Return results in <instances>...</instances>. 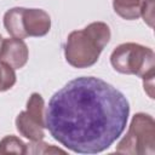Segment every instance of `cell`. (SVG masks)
Here are the masks:
<instances>
[{"label": "cell", "mask_w": 155, "mask_h": 155, "mask_svg": "<svg viewBox=\"0 0 155 155\" xmlns=\"http://www.w3.org/2000/svg\"><path fill=\"white\" fill-rule=\"evenodd\" d=\"M130 103L113 85L96 76L70 80L48 101L46 128L54 140L76 154H98L122 134Z\"/></svg>", "instance_id": "6da1fadb"}, {"label": "cell", "mask_w": 155, "mask_h": 155, "mask_svg": "<svg viewBox=\"0 0 155 155\" xmlns=\"http://www.w3.org/2000/svg\"><path fill=\"white\" fill-rule=\"evenodd\" d=\"M110 38V28L104 22H92L81 30L71 31L64 46L65 61L78 69L92 67L97 63Z\"/></svg>", "instance_id": "7a4b0ae2"}, {"label": "cell", "mask_w": 155, "mask_h": 155, "mask_svg": "<svg viewBox=\"0 0 155 155\" xmlns=\"http://www.w3.org/2000/svg\"><path fill=\"white\" fill-rule=\"evenodd\" d=\"M113 68L126 75H137L140 79L155 74V53L150 47L137 42H124L110 54Z\"/></svg>", "instance_id": "3957f363"}, {"label": "cell", "mask_w": 155, "mask_h": 155, "mask_svg": "<svg viewBox=\"0 0 155 155\" xmlns=\"http://www.w3.org/2000/svg\"><path fill=\"white\" fill-rule=\"evenodd\" d=\"M115 151L126 155H154L155 121L153 116L145 113L134 114L128 131L117 143Z\"/></svg>", "instance_id": "277c9868"}, {"label": "cell", "mask_w": 155, "mask_h": 155, "mask_svg": "<svg viewBox=\"0 0 155 155\" xmlns=\"http://www.w3.org/2000/svg\"><path fill=\"white\" fill-rule=\"evenodd\" d=\"M45 101L38 92L30 94L27 101V110L21 111L16 117V128L21 136L30 142L42 140L45 137Z\"/></svg>", "instance_id": "5b68a950"}, {"label": "cell", "mask_w": 155, "mask_h": 155, "mask_svg": "<svg viewBox=\"0 0 155 155\" xmlns=\"http://www.w3.org/2000/svg\"><path fill=\"white\" fill-rule=\"evenodd\" d=\"M28 58L29 48L23 39L8 38L2 40L0 46V62L13 69H21L27 64Z\"/></svg>", "instance_id": "8992f818"}, {"label": "cell", "mask_w": 155, "mask_h": 155, "mask_svg": "<svg viewBox=\"0 0 155 155\" xmlns=\"http://www.w3.org/2000/svg\"><path fill=\"white\" fill-rule=\"evenodd\" d=\"M23 28L28 36H45L51 29V17L41 8H24Z\"/></svg>", "instance_id": "52a82bcc"}, {"label": "cell", "mask_w": 155, "mask_h": 155, "mask_svg": "<svg viewBox=\"0 0 155 155\" xmlns=\"http://www.w3.org/2000/svg\"><path fill=\"white\" fill-rule=\"evenodd\" d=\"M23 11L24 7H12L7 10L4 15V27L12 38H27L23 28Z\"/></svg>", "instance_id": "ba28073f"}, {"label": "cell", "mask_w": 155, "mask_h": 155, "mask_svg": "<svg viewBox=\"0 0 155 155\" xmlns=\"http://www.w3.org/2000/svg\"><path fill=\"white\" fill-rule=\"evenodd\" d=\"M144 0H113V7L116 15L126 21H134L140 17V10Z\"/></svg>", "instance_id": "9c48e42d"}, {"label": "cell", "mask_w": 155, "mask_h": 155, "mask_svg": "<svg viewBox=\"0 0 155 155\" xmlns=\"http://www.w3.org/2000/svg\"><path fill=\"white\" fill-rule=\"evenodd\" d=\"M7 154L24 155L27 154V144L13 134L5 136L0 140V155H7Z\"/></svg>", "instance_id": "30bf717a"}, {"label": "cell", "mask_w": 155, "mask_h": 155, "mask_svg": "<svg viewBox=\"0 0 155 155\" xmlns=\"http://www.w3.org/2000/svg\"><path fill=\"white\" fill-rule=\"evenodd\" d=\"M16 81H17V76L15 69L0 62V92H5L12 88Z\"/></svg>", "instance_id": "8fae6325"}, {"label": "cell", "mask_w": 155, "mask_h": 155, "mask_svg": "<svg viewBox=\"0 0 155 155\" xmlns=\"http://www.w3.org/2000/svg\"><path fill=\"white\" fill-rule=\"evenodd\" d=\"M53 154V153H65L63 149L56 148L51 144H47L42 140L39 142H31L30 144H27V154Z\"/></svg>", "instance_id": "7c38bea8"}, {"label": "cell", "mask_w": 155, "mask_h": 155, "mask_svg": "<svg viewBox=\"0 0 155 155\" xmlns=\"http://www.w3.org/2000/svg\"><path fill=\"white\" fill-rule=\"evenodd\" d=\"M140 16L150 28L154 27V0H144L140 10Z\"/></svg>", "instance_id": "4fadbf2b"}, {"label": "cell", "mask_w": 155, "mask_h": 155, "mask_svg": "<svg viewBox=\"0 0 155 155\" xmlns=\"http://www.w3.org/2000/svg\"><path fill=\"white\" fill-rule=\"evenodd\" d=\"M154 75L151 74L149 76L143 78V86H144V91L148 93V96L150 98H154Z\"/></svg>", "instance_id": "5bb4252c"}, {"label": "cell", "mask_w": 155, "mask_h": 155, "mask_svg": "<svg viewBox=\"0 0 155 155\" xmlns=\"http://www.w3.org/2000/svg\"><path fill=\"white\" fill-rule=\"evenodd\" d=\"M2 40H4V38L1 36V34H0V46H1V42H2Z\"/></svg>", "instance_id": "9a60e30c"}]
</instances>
